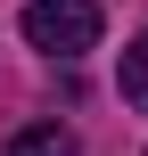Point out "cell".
Here are the masks:
<instances>
[{
	"instance_id": "1",
	"label": "cell",
	"mask_w": 148,
	"mask_h": 156,
	"mask_svg": "<svg viewBox=\"0 0 148 156\" xmlns=\"http://www.w3.org/2000/svg\"><path fill=\"white\" fill-rule=\"evenodd\" d=\"M16 33H25L41 58H82V49H99L107 16H99V0H25Z\"/></svg>"
},
{
	"instance_id": "3",
	"label": "cell",
	"mask_w": 148,
	"mask_h": 156,
	"mask_svg": "<svg viewBox=\"0 0 148 156\" xmlns=\"http://www.w3.org/2000/svg\"><path fill=\"white\" fill-rule=\"evenodd\" d=\"M115 90H124V107H140V115H148V33L124 49V66H115Z\"/></svg>"
},
{
	"instance_id": "2",
	"label": "cell",
	"mask_w": 148,
	"mask_h": 156,
	"mask_svg": "<svg viewBox=\"0 0 148 156\" xmlns=\"http://www.w3.org/2000/svg\"><path fill=\"white\" fill-rule=\"evenodd\" d=\"M0 156H82V140H74V123H25Z\"/></svg>"
}]
</instances>
